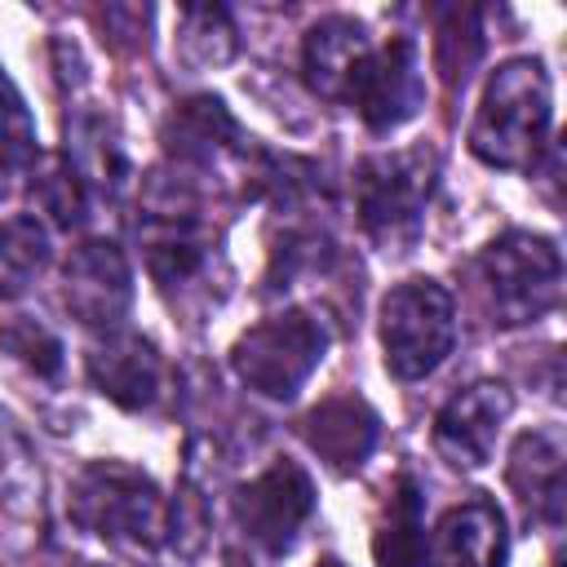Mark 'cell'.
<instances>
[{
    "label": "cell",
    "mask_w": 567,
    "mask_h": 567,
    "mask_svg": "<svg viewBox=\"0 0 567 567\" xmlns=\"http://www.w3.org/2000/svg\"><path fill=\"white\" fill-rule=\"evenodd\" d=\"M377 434H381V421L377 412L359 399V394H337V399H323L319 408H310L301 416V439L310 443V452L332 465L337 474H350L359 470L372 447H377Z\"/></svg>",
    "instance_id": "9a60e30c"
},
{
    "label": "cell",
    "mask_w": 567,
    "mask_h": 567,
    "mask_svg": "<svg viewBox=\"0 0 567 567\" xmlns=\"http://www.w3.org/2000/svg\"><path fill=\"white\" fill-rule=\"evenodd\" d=\"M509 390L501 381H474L456 390L434 416V452L452 470H478L492 461L501 425L509 421Z\"/></svg>",
    "instance_id": "30bf717a"
},
{
    "label": "cell",
    "mask_w": 567,
    "mask_h": 567,
    "mask_svg": "<svg viewBox=\"0 0 567 567\" xmlns=\"http://www.w3.org/2000/svg\"><path fill=\"white\" fill-rule=\"evenodd\" d=\"M177 49L195 66H221L239 49V31L221 4H186L177 18Z\"/></svg>",
    "instance_id": "d6986e66"
},
{
    "label": "cell",
    "mask_w": 567,
    "mask_h": 567,
    "mask_svg": "<svg viewBox=\"0 0 567 567\" xmlns=\"http://www.w3.org/2000/svg\"><path fill=\"white\" fill-rule=\"evenodd\" d=\"M478 279L487 310L501 328L545 319L563 297V257L554 239L532 230H505L478 252Z\"/></svg>",
    "instance_id": "3957f363"
},
{
    "label": "cell",
    "mask_w": 567,
    "mask_h": 567,
    "mask_svg": "<svg viewBox=\"0 0 567 567\" xmlns=\"http://www.w3.org/2000/svg\"><path fill=\"white\" fill-rule=\"evenodd\" d=\"M133 301L128 257L111 239H84L62 261V306L97 332H115Z\"/></svg>",
    "instance_id": "9c48e42d"
},
{
    "label": "cell",
    "mask_w": 567,
    "mask_h": 567,
    "mask_svg": "<svg viewBox=\"0 0 567 567\" xmlns=\"http://www.w3.org/2000/svg\"><path fill=\"white\" fill-rule=\"evenodd\" d=\"M563 470H567V447L558 430H527L514 439L505 483L532 523L545 527L563 523Z\"/></svg>",
    "instance_id": "5bb4252c"
},
{
    "label": "cell",
    "mask_w": 567,
    "mask_h": 567,
    "mask_svg": "<svg viewBox=\"0 0 567 567\" xmlns=\"http://www.w3.org/2000/svg\"><path fill=\"white\" fill-rule=\"evenodd\" d=\"M71 523L120 554L151 558L168 540V501L151 474L128 461H93L71 483Z\"/></svg>",
    "instance_id": "7a4b0ae2"
},
{
    "label": "cell",
    "mask_w": 567,
    "mask_h": 567,
    "mask_svg": "<svg viewBox=\"0 0 567 567\" xmlns=\"http://www.w3.org/2000/svg\"><path fill=\"white\" fill-rule=\"evenodd\" d=\"M40 159V146H35V120L18 93V84L4 75L0 66V177H18V173H31Z\"/></svg>",
    "instance_id": "ffe728a7"
},
{
    "label": "cell",
    "mask_w": 567,
    "mask_h": 567,
    "mask_svg": "<svg viewBox=\"0 0 567 567\" xmlns=\"http://www.w3.org/2000/svg\"><path fill=\"white\" fill-rule=\"evenodd\" d=\"M377 567H425V514H421V487L412 474H399L372 536Z\"/></svg>",
    "instance_id": "e0dca14e"
},
{
    "label": "cell",
    "mask_w": 567,
    "mask_h": 567,
    "mask_svg": "<svg viewBox=\"0 0 567 567\" xmlns=\"http://www.w3.org/2000/svg\"><path fill=\"white\" fill-rule=\"evenodd\" d=\"M421 97H425V80H421L416 44L408 35H390L385 44H372L368 58L359 62L346 106H354L372 133H390L416 115Z\"/></svg>",
    "instance_id": "ba28073f"
},
{
    "label": "cell",
    "mask_w": 567,
    "mask_h": 567,
    "mask_svg": "<svg viewBox=\"0 0 567 567\" xmlns=\"http://www.w3.org/2000/svg\"><path fill=\"white\" fill-rule=\"evenodd\" d=\"M434 177H439V159L430 146H403V151H381L359 159L354 204H359L363 230L385 248L412 244L421 230Z\"/></svg>",
    "instance_id": "5b68a950"
},
{
    "label": "cell",
    "mask_w": 567,
    "mask_h": 567,
    "mask_svg": "<svg viewBox=\"0 0 567 567\" xmlns=\"http://www.w3.org/2000/svg\"><path fill=\"white\" fill-rule=\"evenodd\" d=\"M509 532L492 501L470 496L452 505L425 536V567H505Z\"/></svg>",
    "instance_id": "4fadbf2b"
},
{
    "label": "cell",
    "mask_w": 567,
    "mask_h": 567,
    "mask_svg": "<svg viewBox=\"0 0 567 567\" xmlns=\"http://www.w3.org/2000/svg\"><path fill=\"white\" fill-rule=\"evenodd\" d=\"M89 381L97 394H106L115 408L124 412H146L164 399V381H168V368L159 359V350L137 337V332H102V341L89 346Z\"/></svg>",
    "instance_id": "8fae6325"
},
{
    "label": "cell",
    "mask_w": 567,
    "mask_h": 567,
    "mask_svg": "<svg viewBox=\"0 0 567 567\" xmlns=\"http://www.w3.org/2000/svg\"><path fill=\"white\" fill-rule=\"evenodd\" d=\"M31 190H35V204L49 213V221L75 226V221L84 217V177L71 168L66 155L35 159V168H31Z\"/></svg>",
    "instance_id": "44dd1931"
},
{
    "label": "cell",
    "mask_w": 567,
    "mask_h": 567,
    "mask_svg": "<svg viewBox=\"0 0 567 567\" xmlns=\"http://www.w3.org/2000/svg\"><path fill=\"white\" fill-rule=\"evenodd\" d=\"M164 151L168 164L195 182V173H213L217 164H226L230 155L244 151L239 124L230 120L221 97H190L182 102L168 124H164Z\"/></svg>",
    "instance_id": "7c38bea8"
},
{
    "label": "cell",
    "mask_w": 567,
    "mask_h": 567,
    "mask_svg": "<svg viewBox=\"0 0 567 567\" xmlns=\"http://www.w3.org/2000/svg\"><path fill=\"white\" fill-rule=\"evenodd\" d=\"M0 350L22 363L31 377H58L62 372V341L49 323L31 319V315H13L0 323Z\"/></svg>",
    "instance_id": "7402d4cb"
},
{
    "label": "cell",
    "mask_w": 567,
    "mask_h": 567,
    "mask_svg": "<svg viewBox=\"0 0 567 567\" xmlns=\"http://www.w3.org/2000/svg\"><path fill=\"white\" fill-rule=\"evenodd\" d=\"M372 40L363 31V22L346 18V13H328L319 18L306 40H301V71H306V84L328 97V102H346L350 93V80L359 71V62L368 58Z\"/></svg>",
    "instance_id": "2e32d148"
},
{
    "label": "cell",
    "mask_w": 567,
    "mask_h": 567,
    "mask_svg": "<svg viewBox=\"0 0 567 567\" xmlns=\"http://www.w3.org/2000/svg\"><path fill=\"white\" fill-rule=\"evenodd\" d=\"M328 323L310 310H279L230 346L235 377L261 399H292L328 354Z\"/></svg>",
    "instance_id": "277c9868"
},
{
    "label": "cell",
    "mask_w": 567,
    "mask_h": 567,
    "mask_svg": "<svg viewBox=\"0 0 567 567\" xmlns=\"http://www.w3.org/2000/svg\"><path fill=\"white\" fill-rule=\"evenodd\" d=\"M319 567H341V563H337V558H323V563H319Z\"/></svg>",
    "instance_id": "603a6c76"
},
{
    "label": "cell",
    "mask_w": 567,
    "mask_h": 567,
    "mask_svg": "<svg viewBox=\"0 0 567 567\" xmlns=\"http://www.w3.org/2000/svg\"><path fill=\"white\" fill-rule=\"evenodd\" d=\"M456 346V306L439 279H403L381 301V350L399 381L430 377Z\"/></svg>",
    "instance_id": "8992f818"
},
{
    "label": "cell",
    "mask_w": 567,
    "mask_h": 567,
    "mask_svg": "<svg viewBox=\"0 0 567 567\" xmlns=\"http://www.w3.org/2000/svg\"><path fill=\"white\" fill-rule=\"evenodd\" d=\"M554 97L536 58H509L492 71L470 124V151L505 173H532L549 142Z\"/></svg>",
    "instance_id": "6da1fadb"
},
{
    "label": "cell",
    "mask_w": 567,
    "mask_h": 567,
    "mask_svg": "<svg viewBox=\"0 0 567 567\" xmlns=\"http://www.w3.org/2000/svg\"><path fill=\"white\" fill-rule=\"evenodd\" d=\"M49 266V226L35 213L0 217V301L27 292Z\"/></svg>",
    "instance_id": "ac0fdd59"
},
{
    "label": "cell",
    "mask_w": 567,
    "mask_h": 567,
    "mask_svg": "<svg viewBox=\"0 0 567 567\" xmlns=\"http://www.w3.org/2000/svg\"><path fill=\"white\" fill-rule=\"evenodd\" d=\"M80 567H106V563H80Z\"/></svg>",
    "instance_id": "cb8c5ba5"
},
{
    "label": "cell",
    "mask_w": 567,
    "mask_h": 567,
    "mask_svg": "<svg viewBox=\"0 0 567 567\" xmlns=\"http://www.w3.org/2000/svg\"><path fill=\"white\" fill-rule=\"evenodd\" d=\"M310 514H315V483L297 461H270L257 478H248L230 496L235 540L248 549V563L257 567L279 563Z\"/></svg>",
    "instance_id": "52a82bcc"
}]
</instances>
